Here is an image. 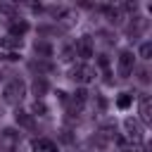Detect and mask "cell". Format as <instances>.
I'll use <instances>...</instances> for the list:
<instances>
[{
    "instance_id": "1",
    "label": "cell",
    "mask_w": 152,
    "mask_h": 152,
    "mask_svg": "<svg viewBox=\"0 0 152 152\" xmlns=\"http://www.w3.org/2000/svg\"><path fill=\"white\" fill-rule=\"evenodd\" d=\"M24 95H26V83H24L21 78H12V81L2 88V100H5L7 104H19V102L24 100Z\"/></svg>"
},
{
    "instance_id": "2",
    "label": "cell",
    "mask_w": 152,
    "mask_h": 152,
    "mask_svg": "<svg viewBox=\"0 0 152 152\" xmlns=\"http://www.w3.org/2000/svg\"><path fill=\"white\" fill-rule=\"evenodd\" d=\"M69 78L76 81V83H93L95 81V69L88 66V64H78L69 71Z\"/></svg>"
},
{
    "instance_id": "3",
    "label": "cell",
    "mask_w": 152,
    "mask_h": 152,
    "mask_svg": "<svg viewBox=\"0 0 152 152\" xmlns=\"http://www.w3.org/2000/svg\"><path fill=\"white\" fill-rule=\"evenodd\" d=\"M74 52H76V57H81V59H90L93 52H95L93 38H90V36H81V38L76 40V45H74Z\"/></svg>"
},
{
    "instance_id": "4",
    "label": "cell",
    "mask_w": 152,
    "mask_h": 152,
    "mask_svg": "<svg viewBox=\"0 0 152 152\" xmlns=\"http://www.w3.org/2000/svg\"><path fill=\"white\" fill-rule=\"evenodd\" d=\"M133 64H135V59H133V52H131V50H124V52L119 55L116 74H119L121 78H128V76H131V71H133Z\"/></svg>"
},
{
    "instance_id": "5",
    "label": "cell",
    "mask_w": 152,
    "mask_h": 152,
    "mask_svg": "<svg viewBox=\"0 0 152 152\" xmlns=\"http://www.w3.org/2000/svg\"><path fill=\"white\" fill-rule=\"evenodd\" d=\"M124 128H126V140L128 142H133V145H140L142 142V131H140V124L135 121V119H126L124 121Z\"/></svg>"
},
{
    "instance_id": "6",
    "label": "cell",
    "mask_w": 152,
    "mask_h": 152,
    "mask_svg": "<svg viewBox=\"0 0 152 152\" xmlns=\"http://www.w3.org/2000/svg\"><path fill=\"white\" fill-rule=\"evenodd\" d=\"M0 145H2L5 150H14V147L19 145V133H17L14 128H5V131L0 133Z\"/></svg>"
},
{
    "instance_id": "7",
    "label": "cell",
    "mask_w": 152,
    "mask_h": 152,
    "mask_svg": "<svg viewBox=\"0 0 152 152\" xmlns=\"http://www.w3.org/2000/svg\"><path fill=\"white\" fill-rule=\"evenodd\" d=\"M145 28H147V19H145V17H133V21L128 24V28H126V31H128V36H131V38H138Z\"/></svg>"
},
{
    "instance_id": "8",
    "label": "cell",
    "mask_w": 152,
    "mask_h": 152,
    "mask_svg": "<svg viewBox=\"0 0 152 152\" xmlns=\"http://www.w3.org/2000/svg\"><path fill=\"white\" fill-rule=\"evenodd\" d=\"M26 31H28V21H26V19H14V21L10 24V36H12V38H24Z\"/></svg>"
},
{
    "instance_id": "9",
    "label": "cell",
    "mask_w": 152,
    "mask_h": 152,
    "mask_svg": "<svg viewBox=\"0 0 152 152\" xmlns=\"http://www.w3.org/2000/svg\"><path fill=\"white\" fill-rule=\"evenodd\" d=\"M140 121H142L145 126L152 124V104H150V97H147V95L140 97Z\"/></svg>"
},
{
    "instance_id": "10",
    "label": "cell",
    "mask_w": 152,
    "mask_h": 152,
    "mask_svg": "<svg viewBox=\"0 0 152 152\" xmlns=\"http://www.w3.org/2000/svg\"><path fill=\"white\" fill-rule=\"evenodd\" d=\"M31 152H57V147H55V142L48 140V138H36V140L31 142Z\"/></svg>"
},
{
    "instance_id": "11",
    "label": "cell",
    "mask_w": 152,
    "mask_h": 152,
    "mask_svg": "<svg viewBox=\"0 0 152 152\" xmlns=\"http://www.w3.org/2000/svg\"><path fill=\"white\" fill-rule=\"evenodd\" d=\"M14 121H17L21 128H33V126H36L33 114H31V112H24V109H17V112H14Z\"/></svg>"
},
{
    "instance_id": "12",
    "label": "cell",
    "mask_w": 152,
    "mask_h": 152,
    "mask_svg": "<svg viewBox=\"0 0 152 152\" xmlns=\"http://www.w3.org/2000/svg\"><path fill=\"white\" fill-rule=\"evenodd\" d=\"M31 93L36 95V100H43V95L48 93V81L43 76H36L33 83H31Z\"/></svg>"
},
{
    "instance_id": "13",
    "label": "cell",
    "mask_w": 152,
    "mask_h": 152,
    "mask_svg": "<svg viewBox=\"0 0 152 152\" xmlns=\"http://www.w3.org/2000/svg\"><path fill=\"white\" fill-rule=\"evenodd\" d=\"M102 12H104V17H107L109 24H119V21H121V10H119V5H104Z\"/></svg>"
},
{
    "instance_id": "14",
    "label": "cell",
    "mask_w": 152,
    "mask_h": 152,
    "mask_svg": "<svg viewBox=\"0 0 152 152\" xmlns=\"http://www.w3.org/2000/svg\"><path fill=\"white\" fill-rule=\"evenodd\" d=\"M0 45H2L7 52H17V50L24 45V38H12V36H5V38L0 40Z\"/></svg>"
},
{
    "instance_id": "15",
    "label": "cell",
    "mask_w": 152,
    "mask_h": 152,
    "mask_svg": "<svg viewBox=\"0 0 152 152\" xmlns=\"http://www.w3.org/2000/svg\"><path fill=\"white\" fill-rule=\"evenodd\" d=\"M97 138H100V140H116V126H114V124H104V126H100Z\"/></svg>"
},
{
    "instance_id": "16",
    "label": "cell",
    "mask_w": 152,
    "mask_h": 152,
    "mask_svg": "<svg viewBox=\"0 0 152 152\" xmlns=\"http://www.w3.org/2000/svg\"><path fill=\"white\" fill-rule=\"evenodd\" d=\"M36 52L43 57V59H48V57H52V45L48 43V40H36Z\"/></svg>"
},
{
    "instance_id": "17",
    "label": "cell",
    "mask_w": 152,
    "mask_h": 152,
    "mask_svg": "<svg viewBox=\"0 0 152 152\" xmlns=\"http://www.w3.org/2000/svg\"><path fill=\"white\" fill-rule=\"evenodd\" d=\"M17 17H14V7H10V5H0V21H14Z\"/></svg>"
},
{
    "instance_id": "18",
    "label": "cell",
    "mask_w": 152,
    "mask_h": 152,
    "mask_svg": "<svg viewBox=\"0 0 152 152\" xmlns=\"http://www.w3.org/2000/svg\"><path fill=\"white\" fill-rule=\"evenodd\" d=\"M31 114H33V116H48V104H45L43 100H36L33 107H31Z\"/></svg>"
},
{
    "instance_id": "19",
    "label": "cell",
    "mask_w": 152,
    "mask_h": 152,
    "mask_svg": "<svg viewBox=\"0 0 152 152\" xmlns=\"http://www.w3.org/2000/svg\"><path fill=\"white\" fill-rule=\"evenodd\" d=\"M131 102H133V95H131V93H121V95L116 97V107H119V109H128Z\"/></svg>"
},
{
    "instance_id": "20",
    "label": "cell",
    "mask_w": 152,
    "mask_h": 152,
    "mask_svg": "<svg viewBox=\"0 0 152 152\" xmlns=\"http://www.w3.org/2000/svg\"><path fill=\"white\" fill-rule=\"evenodd\" d=\"M138 52H140V57H142V59H150V55H152V43H150V40H147V43H142Z\"/></svg>"
},
{
    "instance_id": "21",
    "label": "cell",
    "mask_w": 152,
    "mask_h": 152,
    "mask_svg": "<svg viewBox=\"0 0 152 152\" xmlns=\"http://www.w3.org/2000/svg\"><path fill=\"white\" fill-rule=\"evenodd\" d=\"M119 10L121 12H135L138 10V2H124V5H119Z\"/></svg>"
},
{
    "instance_id": "22",
    "label": "cell",
    "mask_w": 152,
    "mask_h": 152,
    "mask_svg": "<svg viewBox=\"0 0 152 152\" xmlns=\"http://www.w3.org/2000/svg\"><path fill=\"white\" fill-rule=\"evenodd\" d=\"M0 57H2V59H7V62H17V59H21V55H19V52H2Z\"/></svg>"
},
{
    "instance_id": "23",
    "label": "cell",
    "mask_w": 152,
    "mask_h": 152,
    "mask_svg": "<svg viewBox=\"0 0 152 152\" xmlns=\"http://www.w3.org/2000/svg\"><path fill=\"white\" fill-rule=\"evenodd\" d=\"M138 74H140V81H142V83H147V81H150V74H147V69H140Z\"/></svg>"
},
{
    "instance_id": "24",
    "label": "cell",
    "mask_w": 152,
    "mask_h": 152,
    "mask_svg": "<svg viewBox=\"0 0 152 152\" xmlns=\"http://www.w3.org/2000/svg\"><path fill=\"white\" fill-rule=\"evenodd\" d=\"M55 95H57V100H59V102H66V100H69V97H66V93H64V90H57V93H55Z\"/></svg>"
},
{
    "instance_id": "25",
    "label": "cell",
    "mask_w": 152,
    "mask_h": 152,
    "mask_svg": "<svg viewBox=\"0 0 152 152\" xmlns=\"http://www.w3.org/2000/svg\"><path fill=\"white\" fill-rule=\"evenodd\" d=\"M107 64H109V62H107V57H100V66H102V69H107Z\"/></svg>"
}]
</instances>
